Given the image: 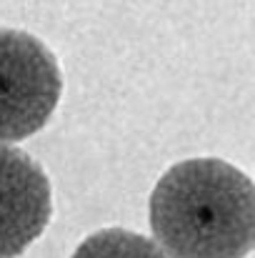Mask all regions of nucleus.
<instances>
[{"label": "nucleus", "mask_w": 255, "mask_h": 258, "mask_svg": "<svg viewBox=\"0 0 255 258\" xmlns=\"http://www.w3.org/2000/svg\"><path fill=\"white\" fill-rule=\"evenodd\" d=\"M150 228L168 258H245L255 248V183L220 158L180 161L150 193Z\"/></svg>", "instance_id": "f257e3e1"}, {"label": "nucleus", "mask_w": 255, "mask_h": 258, "mask_svg": "<svg viewBox=\"0 0 255 258\" xmlns=\"http://www.w3.org/2000/svg\"><path fill=\"white\" fill-rule=\"evenodd\" d=\"M63 76L55 55L30 33L0 28V143L38 133L58 108Z\"/></svg>", "instance_id": "f03ea898"}, {"label": "nucleus", "mask_w": 255, "mask_h": 258, "mask_svg": "<svg viewBox=\"0 0 255 258\" xmlns=\"http://www.w3.org/2000/svg\"><path fill=\"white\" fill-rule=\"evenodd\" d=\"M53 193L45 171L20 148L0 143V258H18L48 228Z\"/></svg>", "instance_id": "7ed1b4c3"}, {"label": "nucleus", "mask_w": 255, "mask_h": 258, "mask_svg": "<svg viewBox=\"0 0 255 258\" xmlns=\"http://www.w3.org/2000/svg\"><path fill=\"white\" fill-rule=\"evenodd\" d=\"M70 258H168L158 243L150 238L125 231V228H103L88 236Z\"/></svg>", "instance_id": "20e7f679"}]
</instances>
